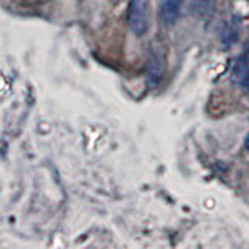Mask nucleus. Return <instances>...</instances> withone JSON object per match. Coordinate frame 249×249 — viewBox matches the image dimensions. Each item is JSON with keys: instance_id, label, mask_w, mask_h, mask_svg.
<instances>
[{"instance_id": "f257e3e1", "label": "nucleus", "mask_w": 249, "mask_h": 249, "mask_svg": "<svg viewBox=\"0 0 249 249\" xmlns=\"http://www.w3.org/2000/svg\"><path fill=\"white\" fill-rule=\"evenodd\" d=\"M128 25L136 36L148 31V0H131L128 6Z\"/></svg>"}, {"instance_id": "f03ea898", "label": "nucleus", "mask_w": 249, "mask_h": 249, "mask_svg": "<svg viewBox=\"0 0 249 249\" xmlns=\"http://www.w3.org/2000/svg\"><path fill=\"white\" fill-rule=\"evenodd\" d=\"M184 0H160L159 19L165 27H173L179 19Z\"/></svg>"}, {"instance_id": "7ed1b4c3", "label": "nucleus", "mask_w": 249, "mask_h": 249, "mask_svg": "<svg viewBox=\"0 0 249 249\" xmlns=\"http://www.w3.org/2000/svg\"><path fill=\"white\" fill-rule=\"evenodd\" d=\"M163 70H165V64H163L162 53L154 49L148 59V83L151 86L158 84L163 76Z\"/></svg>"}, {"instance_id": "20e7f679", "label": "nucleus", "mask_w": 249, "mask_h": 249, "mask_svg": "<svg viewBox=\"0 0 249 249\" xmlns=\"http://www.w3.org/2000/svg\"><path fill=\"white\" fill-rule=\"evenodd\" d=\"M248 78H249V62L246 56H238L235 59V64H233L231 80L237 86H245Z\"/></svg>"}, {"instance_id": "39448f33", "label": "nucleus", "mask_w": 249, "mask_h": 249, "mask_svg": "<svg viewBox=\"0 0 249 249\" xmlns=\"http://www.w3.org/2000/svg\"><path fill=\"white\" fill-rule=\"evenodd\" d=\"M213 8H215V0H190L189 2V11L196 19L209 18L212 14Z\"/></svg>"}, {"instance_id": "423d86ee", "label": "nucleus", "mask_w": 249, "mask_h": 249, "mask_svg": "<svg viewBox=\"0 0 249 249\" xmlns=\"http://www.w3.org/2000/svg\"><path fill=\"white\" fill-rule=\"evenodd\" d=\"M238 39V25L235 20H229L221 30V42L229 47Z\"/></svg>"}, {"instance_id": "0eeeda50", "label": "nucleus", "mask_w": 249, "mask_h": 249, "mask_svg": "<svg viewBox=\"0 0 249 249\" xmlns=\"http://www.w3.org/2000/svg\"><path fill=\"white\" fill-rule=\"evenodd\" d=\"M245 150L249 153V134L246 136V139H245Z\"/></svg>"}, {"instance_id": "6e6552de", "label": "nucleus", "mask_w": 249, "mask_h": 249, "mask_svg": "<svg viewBox=\"0 0 249 249\" xmlns=\"http://www.w3.org/2000/svg\"><path fill=\"white\" fill-rule=\"evenodd\" d=\"M245 88H246V92H248V95H249V78H248V81L245 84Z\"/></svg>"}, {"instance_id": "1a4fd4ad", "label": "nucleus", "mask_w": 249, "mask_h": 249, "mask_svg": "<svg viewBox=\"0 0 249 249\" xmlns=\"http://www.w3.org/2000/svg\"><path fill=\"white\" fill-rule=\"evenodd\" d=\"M248 49H249V44H248Z\"/></svg>"}]
</instances>
